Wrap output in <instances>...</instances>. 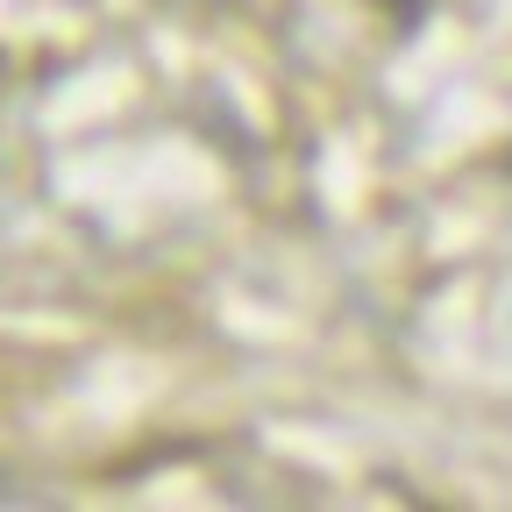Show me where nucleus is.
<instances>
[{"label": "nucleus", "instance_id": "f257e3e1", "mask_svg": "<svg viewBox=\"0 0 512 512\" xmlns=\"http://www.w3.org/2000/svg\"><path fill=\"white\" fill-rule=\"evenodd\" d=\"M399 22H406V29L420 22V0H399Z\"/></svg>", "mask_w": 512, "mask_h": 512}]
</instances>
